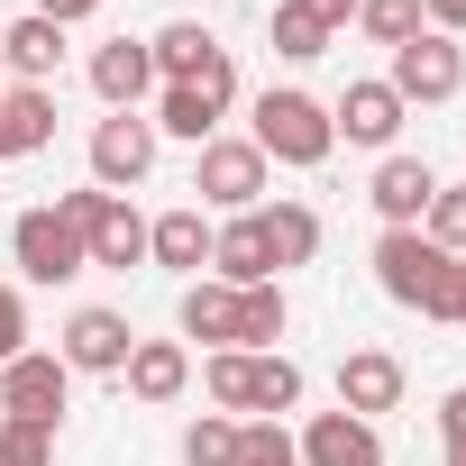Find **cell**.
<instances>
[{
	"label": "cell",
	"mask_w": 466,
	"mask_h": 466,
	"mask_svg": "<svg viewBox=\"0 0 466 466\" xmlns=\"http://www.w3.org/2000/svg\"><path fill=\"white\" fill-rule=\"evenodd\" d=\"M201 393H210V411H228V420L257 411V357H248V348H210V357H201Z\"/></svg>",
	"instance_id": "23"
},
{
	"label": "cell",
	"mask_w": 466,
	"mask_h": 466,
	"mask_svg": "<svg viewBox=\"0 0 466 466\" xmlns=\"http://www.w3.org/2000/svg\"><path fill=\"white\" fill-rule=\"evenodd\" d=\"M156 147H165V137H156L147 110H110V119H92V147H83V156H92V183L128 201V183L156 174Z\"/></svg>",
	"instance_id": "6"
},
{
	"label": "cell",
	"mask_w": 466,
	"mask_h": 466,
	"mask_svg": "<svg viewBox=\"0 0 466 466\" xmlns=\"http://www.w3.org/2000/svg\"><path fill=\"white\" fill-rule=\"evenodd\" d=\"M430 192H439V174H430L420 156H384V165H375V183H366V201H375V219H384V228H420Z\"/></svg>",
	"instance_id": "17"
},
{
	"label": "cell",
	"mask_w": 466,
	"mask_h": 466,
	"mask_svg": "<svg viewBox=\"0 0 466 466\" xmlns=\"http://www.w3.org/2000/svg\"><path fill=\"white\" fill-rule=\"evenodd\" d=\"M10 257H19V275H28V284H74V275H92V257H83L74 228L56 219V201H46V210H19Z\"/></svg>",
	"instance_id": "8"
},
{
	"label": "cell",
	"mask_w": 466,
	"mask_h": 466,
	"mask_svg": "<svg viewBox=\"0 0 466 466\" xmlns=\"http://www.w3.org/2000/svg\"><path fill=\"white\" fill-rule=\"evenodd\" d=\"M147 56H156V83H201L228 46H219L201 19H174V28H156V37H147Z\"/></svg>",
	"instance_id": "20"
},
{
	"label": "cell",
	"mask_w": 466,
	"mask_h": 466,
	"mask_svg": "<svg viewBox=\"0 0 466 466\" xmlns=\"http://www.w3.org/2000/svg\"><path fill=\"white\" fill-rule=\"evenodd\" d=\"M65 402H74V366L56 348H28L0 366V420H28V430H65Z\"/></svg>",
	"instance_id": "4"
},
{
	"label": "cell",
	"mask_w": 466,
	"mask_h": 466,
	"mask_svg": "<svg viewBox=\"0 0 466 466\" xmlns=\"http://www.w3.org/2000/svg\"><path fill=\"white\" fill-rule=\"evenodd\" d=\"M0 74H19V83H56L65 74V28L56 19H10V28H0Z\"/></svg>",
	"instance_id": "19"
},
{
	"label": "cell",
	"mask_w": 466,
	"mask_h": 466,
	"mask_svg": "<svg viewBox=\"0 0 466 466\" xmlns=\"http://www.w3.org/2000/svg\"><path fill=\"white\" fill-rule=\"evenodd\" d=\"M0 466H56V430H28V420H0Z\"/></svg>",
	"instance_id": "32"
},
{
	"label": "cell",
	"mask_w": 466,
	"mask_h": 466,
	"mask_svg": "<svg viewBox=\"0 0 466 466\" xmlns=\"http://www.w3.org/2000/svg\"><path fill=\"white\" fill-rule=\"evenodd\" d=\"M174 329L201 339V348H228V329H238V293H228L219 275H192L183 302H174Z\"/></svg>",
	"instance_id": "21"
},
{
	"label": "cell",
	"mask_w": 466,
	"mask_h": 466,
	"mask_svg": "<svg viewBox=\"0 0 466 466\" xmlns=\"http://www.w3.org/2000/svg\"><path fill=\"white\" fill-rule=\"evenodd\" d=\"M119 384H128L137 402H183V384H192V348H183V339H137L128 366H119Z\"/></svg>",
	"instance_id": "18"
},
{
	"label": "cell",
	"mask_w": 466,
	"mask_h": 466,
	"mask_svg": "<svg viewBox=\"0 0 466 466\" xmlns=\"http://www.w3.org/2000/svg\"><path fill=\"white\" fill-rule=\"evenodd\" d=\"M92 10H101V0H37V19H56V28H65V37H74V28H83V19H92Z\"/></svg>",
	"instance_id": "38"
},
{
	"label": "cell",
	"mask_w": 466,
	"mask_h": 466,
	"mask_svg": "<svg viewBox=\"0 0 466 466\" xmlns=\"http://www.w3.org/2000/svg\"><path fill=\"white\" fill-rule=\"evenodd\" d=\"M128 348H137L128 311H101V302H83V311L56 329V357H65L74 375H119V366H128Z\"/></svg>",
	"instance_id": "9"
},
{
	"label": "cell",
	"mask_w": 466,
	"mask_h": 466,
	"mask_svg": "<svg viewBox=\"0 0 466 466\" xmlns=\"http://www.w3.org/2000/svg\"><path fill=\"white\" fill-rule=\"evenodd\" d=\"M266 37H275V56H284V65H311V56H329V37H339V28H320L311 10L275 0V28H266Z\"/></svg>",
	"instance_id": "27"
},
{
	"label": "cell",
	"mask_w": 466,
	"mask_h": 466,
	"mask_svg": "<svg viewBox=\"0 0 466 466\" xmlns=\"http://www.w3.org/2000/svg\"><path fill=\"white\" fill-rule=\"evenodd\" d=\"M293 448H302V466H384V430L357 411H311L293 430Z\"/></svg>",
	"instance_id": "11"
},
{
	"label": "cell",
	"mask_w": 466,
	"mask_h": 466,
	"mask_svg": "<svg viewBox=\"0 0 466 466\" xmlns=\"http://www.w3.org/2000/svg\"><path fill=\"white\" fill-rule=\"evenodd\" d=\"M357 37L384 46V56L411 46V37H420V0H357Z\"/></svg>",
	"instance_id": "26"
},
{
	"label": "cell",
	"mask_w": 466,
	"mask_h": 466,
	"mask_svg": "<svg viewBox=\"0 0 466 466\" xmlns=\"http://www.w3.org/2000/svg\"><path fill=\"white\" fill-rule=\"evenodd\" d=\"M83 257H92V266H110V275H128V266H147V219H137L128 201H110V210H101V228H92V238H83Z\"/></svg>",
	"instance_id": "24"
},
{
	"label": "cell",
	"mask_w": 466,
	"mask_h": 466,
	"mask_svg": "<svg viewBox=\"0 0 466 466\" xmlns=\"http://www.w3.org/2000/svg\"><path fill=\"white\" fill-rule=\"evenodd\" d=\"M420 28H439V37H466V0H420Z\"/></svg>",
	"instance_id": "37"
},
{
	"label": "cell",
	"mask_w": 466,
	"mask_h": 466,
	"mask_svg": "<svg viewBox=\"0 0 466 466\" xmlns=\"http://www.w3.org/2000/svg\"><path fill=\"white\" fill-rule=\"evenodd\" d=\"M339 411H357V420L402 411V357L393 348H348L339 357Z\"/></svg>",
	"instance_id": "12"
},
{
	"label": "cell",
	"mask_w": 466,
	"mask_h": 466,
	"mask_svg": "<svg viewBox=\"0 0 466 466\" xmlns=\"http://www.w3.org/2000/svg\"><path fill=\"white\" fill-rule=\"evenodd\" d=\"M284 320H293L284 284H248V293H238V329H228V348H248V357H266V348L284 339Z\"/></svg>",
	"instance_id": "25"
},
{
	"label": "cell",
	"mask_w": 466,
	"mask_h": 466,
	"mask_svg": "<svg viewBox=\"0 0 466 466\" xmlns=\"http://www.w3.org/2000/svg\"><path fill=\"white\" fill-rule=\"evenodd\" d=\"M257 228H266V248H275V275L320 257V210H311V201H266Z\"/></svg>",
	"instance_id": "22"
},
{
	"label": "cell",
	"mask_w": 466,
	"mask_h": 466,
	"mask_svg": "<svg viewBox=\"0 0 466 466\" xmlns=\"http://www.w3.org/2000/svg\"><path fill=\"white\" fill-rule=\"evenodd\" d=\"M420 238H430L439 257H466V183H439V192H430V210H420Z\"/></svg>",
	"instance_id": "29"
},
{
	"label": "cell",
	"mask_w": 466,
	"mask_h": 466,
	"mask_svg": "<svg viewBox=\"0 0 466 466\" xmlns=\"http://www.w3.org/2000/svg\"><path fill=\"white\" fill-rule=\"evenodd\" d=\"M439 439H448V448H466V384H448V393H439Z\"/></svg>",
	"instance_id": "36"
},
{
	"label": "cell",
	"mask_w": 466,
	"mask_h": 466,
	"mask_svg": "<svg viewBox=\"0 0 466 466\" xmlns=\"http://www.w3.org/2000/svg\"><path fill=\"white\" fill-rule=\"evenodd\" d=\"M238 466H302L284 420H238Z\"/></svg>",
	"instance_id": "31"
},
{
	"label": "cell",
	"mask_w": 466,
	"mask_h": 466,
	"mask_svg": "<svg viewBox=\"0 0 466 466\" xmlns=\"http://www.w3.org/2000/svg\"><path fill=\"white\" fill-rule=\"evenodd\" d=\"M228 101H238V65H210L201 83H156V137H183V147H210L219 137V119H228Z\"/></svg>",
	"instance_id": "3"
},
{
	"label": "cell",
	"mask_w": 466,
	"mask_h": 466,
	"mask_svg": "<svg viewBox=\"0 0 466 466\" xmlns=\"http://www.w3.org/2000/svg\"><path fill=\"white\" fill-rule=\"evenodd\" d=\"M402 101H393V83L384 74H366V83H348L339 101H329V128L348 137V147H375V156H393V137H402Z\"/></svg>",
	"instance_id": "10"
},
{
	"label": "cell",
	"mask_w": 466,
	"mask_h": 466,
	"mask_svg": "<svg viewBox=\"0 0 466 466\" xmlns=\"http://www.w3.org/2000/svg\"><path fill=\"white\" fill-rule=\"evenodd\" d=\"M439 275H448V257L420 238V228H384V238H375V293H384V302H402V311H420V320H430Z\"/></svg>",
	"instance_id": "7"
},
{
	"label": "cell",
	"mask_w": 466,
	"mask_h": 466,
	"mask_svg": "<svg viewBox=\"0 0 466 466\" xmlns=\"http://www.w3.org/2000/svg\"><path fill=\"white\" fill-rule=\"evenodd\" d=\"M430 320L466 329V257H448V275H439V302H430Z\"/></svg>",
	"instance_id": "35"
},
{
	"label": "cell",
	"mask_w": 466,
	"mask_h": 466,
	"mask_svg": "<svg viewBox=\"0 0 466 466\" xmlns=\"http://www.w3.org/2000/svg\"><path fill=\"white\" fill-rule=\"evenodd\" d=\"M248 137H257V156L266 165H329V147H339V128H329V101H311L302 83H266L257 92V110H248Z\"/></svg>",
	"instance_id": "1"
},
{
	"label": "cell",
	"mask_w": 466,
	"mask_h": 466,
	"mask_svg": "<svg viewBox=\"0 0 466 466\" xmlns=\"http://www.w3.org/2000/svg\"><path fill=\"white\" fill-rule=\"evenodd\" d=\"M119 192H101V183H83V192H56V219L74 228V238H92V228H101V210H110Z\"/></svg>",
	"instance_id": "33"
},
{
	"label": "cell",
	"mask_w": 466,
	"mask_h": 466,
	"mask_svg": "<svg viewBox=\"0 0 466 466\" xmlns=\"http://www.w3.org/2000/svg\"><path fill=\"white\" fill-rule=\"evenodd\" d=\"M28 357V293L19 284H0V366Z\"/></svg>",
	"instance_id": "34"
},
{
	"label": "cell",
	"mask_w": 466,
	"mask_h": 466,
	"mask_svg": "<svg viewBox=\"0 0 466 466\" xmlns=\"http://www.w3.org/2000/svg\"><path fill=\"white\" fill-rule=\"evenodd\" d=\"M56 147V83H0V165Z\"/></svg>",
	"instance_id": "16"
},
{
	"label": "cell",
	"mask_w": 466,
	"mask_h": 466,
	"mask_svg": "<svg viewBox=\"0 0 466 466\" xmlns=\"http://www.w3.org/2000/svg\"><path fill=\"white\" fill-rule=\"evenodd\" d=\"M147 266H165V275H183V284L210 275V219H201V201L147 219Z\"/></svg>",
	"instance_id": "14"
},
{
	"label": "cell",
	"mask_w": 466,
	"mask_h": 466,
	"mask_svg": "<svg viewBox=\"0 0 466 466\" xmlns=\"http://www.w3.org/2000/svg\"><path fill=\"white\" fill-rule=\"evenodd\" d=\"M210 275H219L228 293H248V284H284V275H275V248H266V228H257V210H238V219H219V228H210Z\"/></svg>",
	"instance_id": "13"
},
{
	"label": "cell",
	"mask_w": 466,
	"mask_h": 466,
	"mask_svg": "<svg viewBox=\"0 0 466 466\" xmlns=\"http://www.w3.org/2000/svg\"><path fill=\"white\" fill-rule=\"evenodd\" d=\"M183 466H238V420H228V411L183 420Z\"/></svg>",
	"instance_id": "28"
},
{
	"label": "cell",
	"mask_w": 466,
	"mask_h": 466,
	"mask_svg": "<svg viewBox=\"0 0 466 466\" xmlns=\"http://www.w3.org/2000/svg\"><path fill=\"white\" fill-rule=\"evenodd\" d=\"M448 466H466V448H448Z\"/></svg>",
	"instance_id": "40"
},
{
	"label": "cell",
	"mask_w": 466,
	"mask_h": 466,
	"mask_svg": "<svg viewBox=\"0 0 466 466\" xmlns=\"http://www.w3.org/2000/svg\"><path fill=\"white\" fill-rule=\"evenodd\" d=\"M293 10H311L320 28H348V19H357V0H293Z\"/></svg>",
	"instance_id": "39"
},
{
	"label": "cell",
	"mask_w": 466,
	"mask_h": 466,
	"mask_svg": "<svg viewBox=\"0 0 466 466\" xmlns=\"http://www.w3.org/2000/svg\"><path fill=\"white\" fill-rule=\"evenodd\" d=\"M92 92H101L110 110H147V101H156V56H147V37L92 46Z\"/></svg>",
	"instance_id": "15"
},
{
	"label": "cell",
	"mask_w": 466,
	"mask_h": 466,
	"mask_svg": "<svg viewBox=\"0 0 466 466\" xmlns=\"http://www.w3.org/2000/svg\"><path fill=\"white\" fill-rule=\"evenodd\" d=\"M192 192L210 201V210H266V192H275V165L257 156V137H210V147H192Z\"/></svg>",
	"instance_id": "2"
},
{
	"label": "cell",
	"mask_w": 466,
	"mask_h": 466,
	"mask_svg": "<svg viewBox=\"0 0 466 466\" xmlns=\"http://www.w3.org/2000/svg\"><path fill=\"white\" fill-rule=\"evenodd\" d=\"M384 83H393V101H402V110L457 101V92H466V46H457V37H439V28H420L411 46H393Z\"/></svg>",
	"instance_id": "5"
},
{
	"label": "cell",
	"mask_w": 466,
	"mask_h": 466,
	"mask_svg": "<svg viewBox=\"0 0 466 466\" xmlns=\"http://www.w3.org/2000/svg\"><path fill=\"white\" fill-rule=\"evenodd\" d=\"M293 402H302V366H293L284 348H266V357H257V420H284Z\"/></svg>",
	"instance_id": "30"
}]
</instances>
